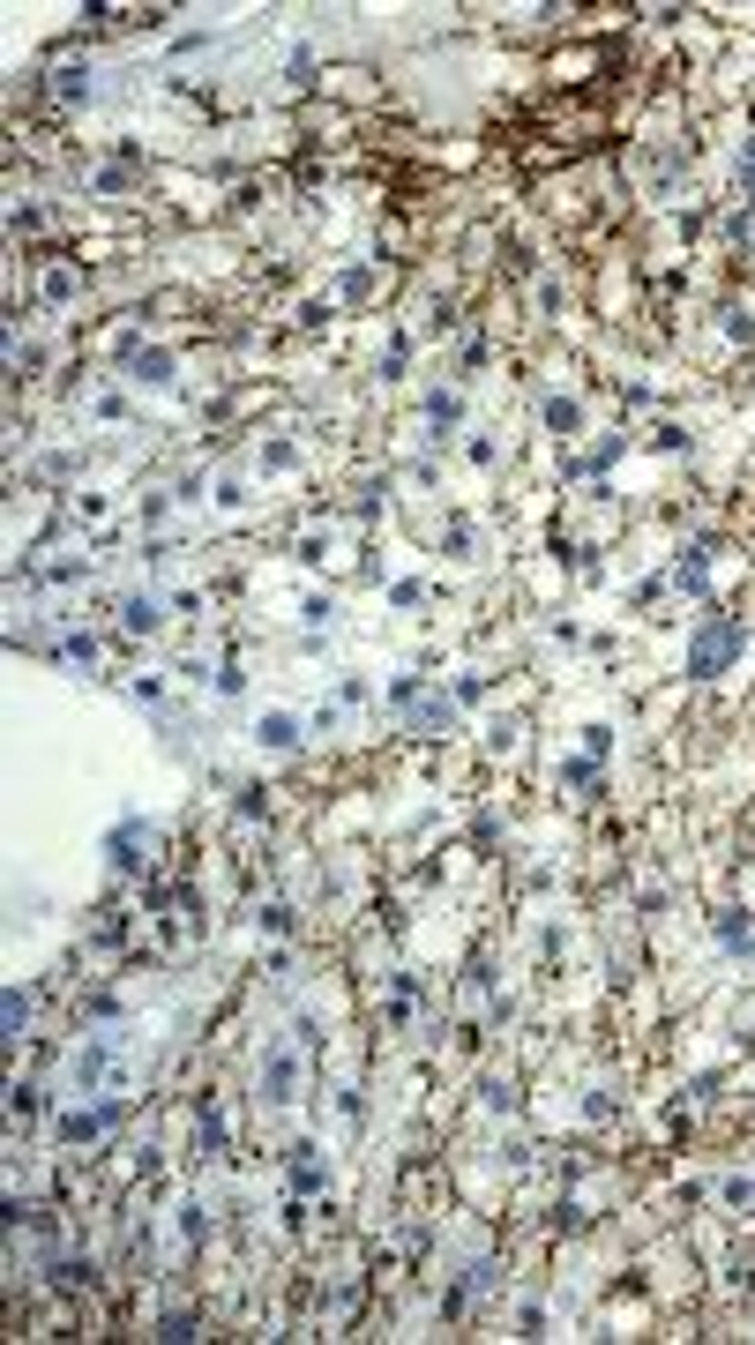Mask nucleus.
<instances>
[{
  "label": "nucleus",
  "instance_id": "f257e3e1",
  "mask_svg": "<svg viewBox=\"0 0 755 1345\" xmlns=\"http://www.w3.org/2000/svg\"><path fill=\"white\" fill-rule=\"evenodd\" d=\"M733 651H741V628H733V621H718V628H711V636H703V643H696V673H711V666H726V658H733Z\"/></svg>",
  "mask_w": 755,
  "mask_h": 1345
},
{
  "label": "nucleus",
  "instance_id": "f03ea898",
  "mask_svg": "<svg viewBox=\"0 0 755 1345\" xmlns=\"http://www.w3.org/2000/svg\"><path fill=\"white\" fill-rule=\"evenodd\" d=\"M262 740H270V748H292V740H300V725H292V718H262Z\"/></svg>",
  "mask_w": 755,
  "mask_h": 1345
}]
</instances>
